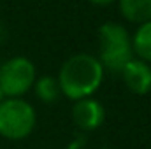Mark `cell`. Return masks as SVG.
I'll return each instance as SVG.
<instances>
[{"instance_id": "obj_6", "label": "cell", "mask_w": 151, "mask_h": 149, "mask_svg": "<svg viewBox=\"0 0 151 149\" xmlns=\"http://www.w3.org/2000/svg\"><path fill=\"white\" fill-rule=\"evenodd\" d=\"M121 77L125 86L134 93V95H148L151 91V65L139 60L132 58L123 69Z\"/></svg>"}, {"instance_id": "obj_10", "label": "cell", "mask_w": 151, "mask_h": 149, "mask_svg": "<svg viewBox=\"0 0 151 149\" xmlns=\"http://www.w3.org/2000/svg\"><path fill=\"white\" fill-rule=\"evenodd\" d=\"M93 5H109V4H113L114 0H90Z\"/></svg>"}, {"instance_id": "obj_8", "label": "cell", "mask_w": 151, "mask_h": 149, "mask_svg": "<svg viewBox=\"0 0 151 149\" xmlns=\"http://www.w3.org/2000/svg\"><path fill=\"white\" fill-rule=\"evenodd\" d=\"M132 51L139 60L151 63V21H146L137 27L132 35Z\"/></svg>"}, {"instance_id": "obj_7", "label": "cell", "mask_w": 151, "mask_h": 149, "mask_svg": "<svg viewBox=\"0 0 151 149\" xmlns=\"http://www.w3.org/2000/svg\"><path fill=\"white\" fill-rule=\"evenodd\" d=\"M119 12L127 21L142 25L151 21V0H119Z\"/></svg>"}, {"instance_id": "obj_11", "label": "cell", "mask_w": 151, "mask_h": 149, "mask_svg": "<svg viewBox=\"0 0 151 149\" xmlns=\"http://www.w3.org/2000/svg\"><path fill=\"white\" fill-rule=\"evenodd\" d=\"M4 100H5V95H4V91H2V90H0V104H2V102H4Z\"/></svg>"}, {"instance_id": "obj_1", "label": "cell", "mask_w": 151, "mask_h": 149, "mask_svg": "<svg viewBox=\"0 0 151 149\" xmlns=\"http://www.w3.org/2000/svg\"><path fill=\"white\" fill-rule=\"evenodd\" d=\"M56 79L60 91L67 98L74 102L90 98L104 81V67L99 58L88 53H77L65 60Z\"/></svg>"}, {"instance_id": "obj_4", "label": "cell", "mask_w": 151, "mask_h": 149, "mask_svg": "<svg viewBox=\"0 0 151 149\" xmlns=\"http://www.w3.org/2000/svg\"><path fill=\"white\" fill-rule=\"evenodd\" d=\"M35 67L25 56H14L0 65V90L5 98H21L34 88Z\"/></svg>"}, {"instance_id": "obj_12", "label": "cell", "mask_w": 151, "mask_h": 149, "mask_svg": "<svg viewBox=\"0 0 151 149\" xmlns=\"http://www.w3.org/2000/svg\"><path fill=\"white\" fill-rule=\"evenodd\" d=\"M4 40V28H2V25H0V42Z\"/></svg>"}, {"instance_id": "obj_5", "label": "cell", "mask_w": 151, "mask_h": 149, "mask_svg": "<svg viewBox=\"0 0 151 149\" xmlns=\"http://www.w3.org/2000/svg\"><path fill=\"white\" fill-rule=\"evenodd\" d=\"M106 119V111L102 104L95 98L76 100L72 107V121L81 132H95Z\"/></svg>"}, {"instance_id": "obj_2", "label": "cell", "mask_w": 151, "mask_h": 149, "mask_svg": "<svg viewBox=\"0 0 151 149\" xmlns=\"http://www.w3.org/2000/svg\"><path fill=\"white\" fill-rule=\"evenodd\" d=\"M134 58L132 39L128 30L119 23H104L99 27V62L111 72L121 69Z\"/></svg>"}, {"instance_id": "obj_9", "label": "cell", "mask_w": 151, "mask_h": 149, "mask_svg": "<svg viewBox=\"0 0 151 149\" xmlns=\"http://www.w3.org/2000/svg\"><path fill=\"white\" fill-rule=\"evenodd\" d=\"M34 90H35L37 98L44 104H55L60 98V93H62L58 79L53 77V75H42V77L35 79Z\"/></svg>"}, {"instance_id": "obj_3", "label": "cell", "mask_w": 151, "mask_h": 149, "mask_svg": "<svg viewBox=\"0 0 151 149\" xmlns=\"http://www.w3.org/2000/svg\"><path fill=\"white\" fill-rule=\"evenodd\" d=\"M35 126V111L23 98H5L0 104V135L9 140H21Z\"/></svg>"}]
</instances>
